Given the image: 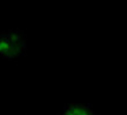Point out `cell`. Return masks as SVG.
Segmentation results:
<instances>
[{
	"label": "cell",
	"instance_id": "obj_1",
	"mask_svg": "<svg viewBox=\"0 0 127 115\" xmlns=\"http://www.w3.org/2000/svg\"><path fill=\"white\" fill-rule=\"evenodd\" d=\"M27 47V35L20 29H11L7 34L0 35V56L15 59L21 56Z\"/></svg>",
	"mask_w": 127,
	"mask_h": 115
},
{
	"label": "cell",
	"instance_id": "obj_2",
	"mask_svg": "<svg viewBox=\"0 0 127 115\" xmlns=\"http://www.w3.org/2000/svg\"><path fill=\"white\" fill-rule=\"evenodd\" d=\"M61 115H98L91 105H75L71 103Z\"/></svg>",
	"mask_w": 127,
	"mask_h": 115
}]
</instances>
